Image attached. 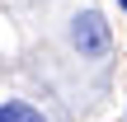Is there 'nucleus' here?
<instances>
[{
  "instance_id": "obj_3",
  "label": "nucleus",
  "mask_w": 127,
  "mask_h": 122,
  "mask_svg": "<svg viewBox=\"0 0 127 122\" xmlns=\"http://www.w3.org/2000/svg\"><path fill=\"white\" fill-rule=\"evenodd\" d=\"M118 5H123V9H127V0H118Z\"/></svg>"
},
{
  "instance_id": "obj_1",
  "label": "nucleus",
  "mask_w": 127,
  "mask_h": 122,
  "mask_svg": "<svg viewBox=\"0 0 127 122\" xmlns=\"http://www.w3.org/2000/svg\"><path fill=\"white\" fill-rule=\"evenodd\" d=\"M71 42H75V52H80V56L99 61V56H108V47H113V33H108L104 14L85 9V14H75V28H71Z\"/></svg>"
},
{
  "instance_id": "obj_2",
  "label": "nucleus",
  "mask_w": 127,
  "mask_h": 122,
  "mask_svg": "<svg viewBox=\"0 0 127 122\" xmlns=\"http://www.w3.org/2000/svg\"><path fill=\"white\" fill-rule=\"evenodd\" d=\"M0 122H47L28 99H5L0 103Z\"/></svg>"
}]
</instances>
